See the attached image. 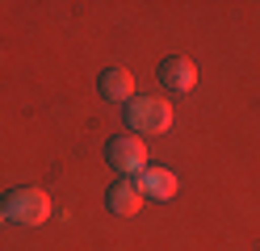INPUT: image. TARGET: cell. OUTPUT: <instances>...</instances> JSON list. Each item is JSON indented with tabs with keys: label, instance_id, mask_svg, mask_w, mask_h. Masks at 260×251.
Returning a JSON list of instances; mask_svg holds the SVG:
<instances>
[{
	"label": "cell",
	"instance_id": "obj_1",
	"mask_svg": "<svg viewBox=\"0 0 260 251\" xmlns=\"http://www.w3.org/2000/svg\"><path fill=\"white\" fill-rule=\"evenodd\" d=\"M5 218L17 226H42L46 218H51V197H46L38 184H21V189L5 193Z\"/></svg>",
	"mask_w": 260,
	"mask_h": 251
},
{
	"label": "cell",
	"instance_id": "obj_2",
	"mask_svg": "<svg viewBox=\"0 0 260 251\" xmlns=\"http://www.w3.org/2000/svg\"><path fill=\"white\" fill-rule=\"evenodd\" d=\"M122 113H126L130 134H164L172 126V105L159 96H135L130 109H122Z\"/></svg>",
	"mask_w": 260,
	"mask_h": 251
},
{
	"label": "cell",
	"instance_id": "obj_3",
	"mask_svg": "<svg viewBox=\"0 0 260 251\" xmlns=\"http://www.w3.org/2000/svg\"><path fill=\"white\" fill-rule=\"evenodd\" d=\"M105 159L118 176H139L147 167V142H139V134H118L105 142Z\"/></svg>",
	"mask_w": 260,
	"mask_h": 251
},
{
	"label": "cell",
	"instance_id": "obj_4",
	"mask_svg": "<svg viewBox=\"0 0 260 251\" xmlns=\"http://www.w3.org/2000/svg\"><path fill=\"white\" fill-rule=\"evenodd\" d=\"M159 84H164L168 92H193L198 88V63L185 59V55L159 59Z\"/></svg>",
	"mask_w": 260,
	"mask_h": 251
},
{
	"label": "cell",
	"instance_id": "obj_5",
	"mask_svg": "<svg viewBox=\"0 0 260 251\" xmlns=\"http://www.w3.org/2000/svg\"><path fill=\"white\" fill-rule=\"evenodd\" d=\"M105 205L118 213V218H130V213H139L143 209V193H139V180L135 176H118L105 189Z\"/></svg>",
	"mask_w": 260,
	"mask_h": 251
},
{
	"label": "cell",
	"instance_id": "obj_6",
	"mask_svg": "<svg viewBox=\"0 0 260 251\" xmlns=\"http://www.w3.org/2000/svg\"><path fill=\"white\" fill-rule=\"evenodd\" d=\"M96 88H101V96L113 100V105H130V100H135V76H130L126 67H105V71L96 76Z\"/></svg>",
	"mask_w": 260,
	"mask_h": 251
},
{
	"label": "cell",
	"instance_id": "obj_7",
	"mask_svg": "<svg viewBox=\"0 0 260 251\" xmlns=\"http://www.w3.org/2000/svg\"><path fill=\"white\" fill-rule=\"evenodd\" d=\"M135 180H139V193L143 197H155V201L176 197V172H172V167H143Z\"/></svg>",
	"mask_w": 260,
	"mask_h": 251
},
{
	"label": "cell",
	"instance_id": "obj_8",
	"mask_svg": "<svg viewBox=\"0 0 260 251\" xmlns=\"http://www.w3.org/2000/svg\"><path fill=\"white\" fill-rule=\"evenodd\" d=\"M0 222H5V205H0Z\"/></svg>",
	"mask_w": 260,
	"mask_h": 251
}]
</instances>
